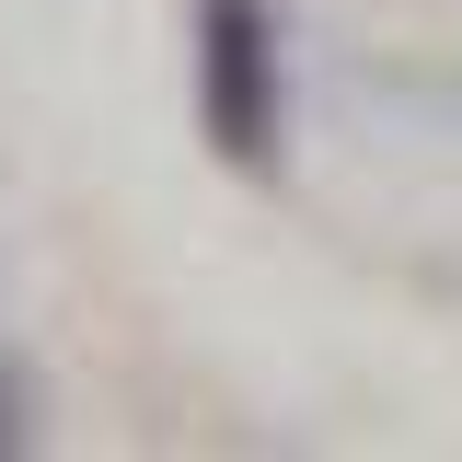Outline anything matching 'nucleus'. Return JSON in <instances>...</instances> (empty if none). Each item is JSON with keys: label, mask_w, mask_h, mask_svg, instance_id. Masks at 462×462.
I'll return each mask as SVG.
<instances>
[{"label": "nucleus", "mask_w": 462, "mask_h": 462, "mask_svg": "<svg viewBox=\"0 0 462 462\" xmlns=\"http://www.w3.org/2000/svg\"><path fill=\"white\" fill-rule=\"evenodd\" d=\"M197 116H208L220 162L278 173L289 69H278V12L266 0H197Z\"/></svg>", "instance_id": "1"}]
</instances>
